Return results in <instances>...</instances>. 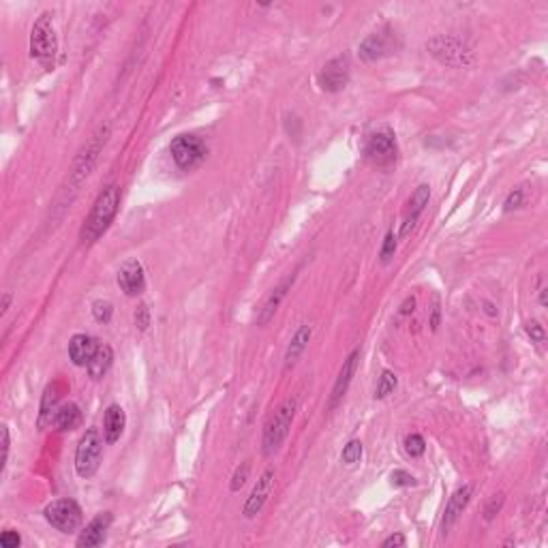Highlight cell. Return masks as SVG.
<instances>
[{
	"label": "cell",
	"instance_id": "obj_1",
	"mask_svg": "<svg viewBox=\"0 0 548 548\" xmlns=\"http://www.w3.org/2000/svg\"><path fill=\"white\" fill-rule=\"evenodd\" d=\"M118 206H120V189L116 184H112L97 197L90 214L86 216L84 227H82V240L84 242L99 240L112 225V221L118 212Z\"/></svg>",
	"mask_w": 548,
	"mask_h": 548
},
{
	"label": "cell",
	"instance_id": "obj_2",
	"mask_svg": "<svg viewBox=\"0 0 548 548\" xmlns=\"http://www.w3.org/2000/svg\"><path fill=\"white\" fill-rule=\"evenodd\" d=\"M296 409H298V401L288 399L277 411H274V416L268 420V424L263 428V439H261V446H263L261 450H263L265 456H272L288 439L294 416H296Z\"/></svg>",
	"mask_w": 548,
	"mask_h": 548
},
{
	"label": "cell",
	"instance_id": "obj_3",
	"mask_svg": "<svg viewBox=\"0 0 548 548\" xmlns=\"http://www.w3.org/2000/svg\"><path fill=\"white\" fill-rule=\"evenodd\" d=\"M56 52H58V39H56V28H54L52 16L41 14L31 33V54L46 69H52Z\"/></svg>",
	"mask_w": 548,
	"mask_h": 548
},
{
	"label": "cell",
	"instance_id": "obj_4",
	"mask_svg": "<svg viewBox=\"0 0 548 548\" xmlns=\"http://www.w3.org/2000/svg\"><path fill=\"white\" fill-rule=\"evenodd\" d=\"M426 50L431 52L433 58H437L441 65L446 67H469L473 65V52L471 48L458 39V37H452V35H439L435 39L428 41Z\"/></svg>",
	"mask_w": 548,
	"mask_h": 548
},
{
	"label": "cell",
	"instance_id": "obj_5",
	"mask_svg": "<svg viewBox=\"0 0 548 548\" xmlns=\"http://www.w3.org/2000/svg\"><path fill=\"white\" fill-rule=\"evenodd\" d=\"M399 146L396 135L390 127H377L373 129L364 139V157L377 167H388L396 161Z\"/></svg>",
	"mask_w": 548,
	"mask_h": 548
},
{
	"label": "cell",
	"instance_id": "obj_6",
	"mask_svg": "<svg viewBox=\"0 0 548 548\" xmlns=\"http://www.w3.org/2000/svg\"><path fill=\"white\" fill-rule=\"evenodd\" d=\"M101 454H103V439L97 428H88L84 437L78 443L75 450V471L80 478L88 480L99 471L101 465Z\"/></svg>",
	"mask_w": 548,
	"mask_h": 548
},
{
	"label": "cell",
	"instance_id": "obj_7",
	"mask_svg": "<svg viewBox=\"0 0 548 548\" xmlns=\"http://www.w3.org/2000/svg\"><path fill=\"white\" fill-rule=\"evenodd\" d=\"M46 520L60 533H75L84 520V512L75 499H56L46 510Z\"/></svg>",
	"mask_w": 548,
	"mask_h": 548
},
{
	"label": "cell",
	"instance_id": "obj_8",
	"mask_svg": "<svg viewBox=\"0 0 548 548\" xmlns=\"http://www.w3.org/2000/svg\"><path fill=\"white\" fill-rule=\"evenodd\" d=\"M169 154H172L174 163L180 169L191 172V169H195L206 159L208 148H206V144L197 135H178L169 144Z\"/></svg>",
	"mask_w": 548,
	"mask_h": 548
},
{
	"label": "cell",
	"instance_id": "obj_9",
	"mask_svg": "<svg viewBox=\"0 0 548 548\" xmlns=\"http://www.w3.org/2000/svg\"><path fill=\"white\" fill-rule=\"evenodd\" d=\"M349 73H352V63H349V56L343 54L324 65L317 82L326 93H341L349 84Z\"/></svg>",
	"mask_w": 548,
	"mask_h": 548
},
{
	"label": "cell",
	"instance_id": "obj_10",
	"mask_svg": "<svg viewBox=\"0 0 548 548\" xmlns=\"http://www.w3.org/2000/svg\"><path fill=\"white\" fill-rule=\"evenodd\" d=\"M396 48V37H394V31L392 28H381V31H375L371 33L362 43H360V58L364 63H373V60H379L384 56H388L392 50Z\"/></svg>",
	"mask_w": 548,
	"mask_h": 548
},
{
	"label": "cell",
	"instance_id": "obj_11",
	"mask_svg": "<svg viewBox=\"0 0 548 548\" xmlns=\"http://www.w3.org/2000/svg\"><path fill=\"white\" fill-rule=\"evenodd\" d=\"M107 133H110L107 127H105V129H99V133L93 135V139L88 142V146H86V148L82 150V154L78 157L75 167H73V174H71V180H73L75 184H80L84 178L90 176V172H93V167H95V163H97V159H99V152L103 150V146H105V142H107Z\"/></svg>",
	"mask_w": 548,
	"mask_h": 548
},
{
	"label": "cell",
	"instance_id": "obj_12",
	"mask_svg": "<svg viewBox=\"0 0 548 548\" xmlns=\"http://www.w3.org/2000/svg\"><path fill=\"white\" fill-rule=\"evenodd\" d=\"M118 288L127 296H139L146 290V274L144 265L137 259H129L118 270Z\"/></svg>",
	"mask_w": 548,
	"mask_h": 548
},
{
	"label": "cell",
	"instance_id": "obj_13",
	"mask_svg": "<svg viewBox=\"0 0 548 548\" xmlns=\"http://www.w3.org/2000/svg\"><path fill=\"white\" fill-rule=\"evenodd\" d=\"M428 199H431V186L428 184H420L411 199L407 201V210H405V218H403V225H401V238H407L409 231L416 227L420 214L424 212V208L428 206Z\"/></svg>",
	"mask_w": 548,
	"mask_h": 548
},
{
	"label": "cell",
	"instance_id": "obj_14",
	"mask_svg": "<svg viewBox=\"0 0 548 548\" xmlns=\"http://www.w3.org/2000/svg\"><path fill=\"white\" fill-rule=\"evenodd\" d=\"M272 486H274V471H272V469H265V471L259 475V480H257V484H255V488H253V492H251V497L246 499V505H244V510H242L246 518H253V516L259 514V510L263 507V503L268 501V497H270V492H272Z\"/></svg>",
	"mask_w": 548,
	"mask_h": 548
},
{
	"label": "cell",
	"instance_id": "obj_15",
	"mask_svg": "<svg viewBox=\"0 0 548 548\" xmlns=\"http://www.w3.org/2000/svg\"><path fill=\"white\" fill-rule=\"evenodd\" d=\"M99 341L90 334H75L69 343V358L75 367H88L99 349Z\"/></svg>",
	"mask_w": 548,
	"mask_h": 548
},
{
	"label": "cell",
	"instance_id": "obj_16",
	"mask_svg": "<svg viewBox=\"0 0 548 548\" xmlns=\"http://www.w3.org/2000/svg\"><path fill=\"white\" fill-rule=\"evenodd\" d=\"M112 525V514L110 512H103V514H99L97 518H93L88 525H86V529L80 533V537H78V546L80 548H88V546H101L103 542H105V531H107V527Z\"/></svg>",
	"mask_w": 548,
	"mask_h": 548
},
{
	"label": "cell",
	"instance_id": "obj_17",
	"mask_svg": "<svg viewBox=\"0 0 548 548\" xmlns=\"http://www.w3.org/2000/svg\"><path fill=\"white\" fill-rule=\"evenodd\" d=\"M471 495H473V486H471V484H465V486H460V488L450 497V501H448V505H446V512H443V522H441L443 533H448V531L452 529V525L458 520V516H460L463 510L467 507Z\"/></svg>",
	"mask_w": 548,
	"mask_h": 548
},
{
	"label": "cell",
	"instance_id": "obj_18",
	"mask_svg": "<svg viewBox=\"0 0 548 548\" xmlns=\"http://www.w3.org/2000/svg\"><path fill=\"white\" fill-rule=\"evenodd\" d=\"M358 358H360V349H354V352L347 356V360L343 362V369H341V373H339V377H337V381H334V388H332L330 409L337 407L339 401L345 396V392H347V388H349V384H352V377H354V373H356Z\"/></svg>",
	"mask_w": 548,
	"mask_h": 548
},
{
	"label": "cell",
	"instance_id": "obj_19",
	"mask_svg": "<svg viewBox=\"0 0 548 548\" xmlns=\"http://www.w3.org/2000/svg\"><path fill=\"white\" fill-rule=\"evenodd\" d=\"M125 426H127V416H125V409L120 405H110L107 411H105V418H103V437H105V443H116L122 433H125Z\"/></svg>",
	"mask_w": 548,
	"mask_h": 548
},
{
	"label": "cell",
	"instance_id": "obj_20",
	"mask_svg": "<svg viewBox=\"0 0 548 548\" xmlns=\"http://www.w3.org/2000/svg\"><path fill=\"white\" fill-rule=\"evenodd\" d=\"M294 274L290 279H285L279 288H274L272 290V294L268 296V300L263 302V309H261V313H259V317H257V324L259 326H268L270 324V320L274 317V313L279 311V307H281V302H283V298L288 296V290L294 285Z\"/></svg>",
	"mask_w": 548,
	"mask_h": 548
},
{
	"label": "cell",
	"instance_id": "obj_21",
	"mask_svg": "<svg viewBox=\"0 0 548 548\" xmlns=\"http://www.w3.org/2000/svg\"><path fill=\"white\" fill-rule=\"evenodd\" d=\"M58 386L52 384L48 386L46 394H43V401H41V413H39V431H46L48 424H54V416L58 411Z\"/></svg>",
	"mask_w": 548,
	"mask_h": 548
},
{
	"label": "cell",
	"instance_id": "obj_22",
	"mask_svg": "<svg viewBox=\"0 0 548 548\" xmlns=\"http://www.w3.org/2000/svg\"><path fill=\"white\" fill-rule=\"evenodd\" d=\"M311 334H313V328L311 326H300L298 328V332L294 334V339L290 341V347H288V352H285V367H292L302 354H305V349H307V345H309V341H311Z\"/></svg>",
	"mask_w": 548,
	"mask_h": 548
},
{
	"label": "cell",
	"instance_id": "obj_23",
	"mask_svg": "<svg viewBox=\"0 0 548 548\" xmlns=\"http://www.w3.org/2000/svg\"><path fill=\"white\" fill-rule=\"evenodd\" d=\"M112 362H114V352H112V347L105 345V343H101L99 349H97V354H95V358H93L90 364L86 367V369H88V375H90L93 379L105 377L107 371H110V367H112Z\"/></svg>",
	"mask_w": 548,
	"mask_h": 548
},
{
	"label": "cell",
	"instance_id": "obj_24",
	"mask_svg": "<svg viewBox=\"0 0 548 548\" xmlns=\"http://www.w3.org/2000/svg\"><path fill=\"white\" fill-rule=\"evenodd\" d=\"M82 424V411L75 403H67L63 407H58L56 416H54V426L58 431H73Z\"/></svg>",
	"mask_w": 548,
	"mask_h": 548
},
{
	"label": "cell",
	"instance_id": "obj_25",
	"mask_svg": "<svg viewBox=\"0 0 548 548\" xmlns=\"http://www.w3.org/2000/svg\"><path fill=\"white\" fill-rule=\"evenodd\" d=\"M396 375L392 371H384L381 377H379V384H377V390H375V399H386L388 394H392L396 390Z\"/></svg>",
	"mask_w": 548,
	"mask_h": 548
},
{
	"label": "cell",
	"instance_id": "obj_26",
	"mask_svg": "<svg viewBox=\"0 0 548 548\" xmlns=\"http://www.w3.org/2000/svg\"><path fill=\"white\" fill-rule=\"evenodd\" d=\"M424 450H426V443H424V437H422V435L411 433V435H407V437H405V452H407L411 458L422 456V454H424Z\"/></svg>",
	"mask_w": 548,
	"mask_h": 548
},
{
	"label": "cell",
	"instance_id": "obj_27",
	"mask_svg": "<svg viewBox=\"0 0 548 548\" xmlns=\"http://www.w3.org/2000/svg\"><path fill=\"white\" fill-rule=\"evenodd\" d=\"M360 458H362V443H360L358 439H352V441L343 448L341 460H343L345 465H356V463H360Z\"/></svg>",
	"mask_w": 548,
	"mask_h": 548
},
{
	"label": "cell",
	"instance_id": "obj_28",
	"mask_svg": "<svg viewBox=\"0 0 548 548\" xmlns=\"http://www.w3.org/2000/svg\"><path fill=\"white\" fill-rule=\"evenodd\" d=\"M112 313H114V307H112V302H107V300H97V302L93 305V315H95V320H97L99 324H107V322L112 320Z\"/></svg>",
	"mask_w": 548,
	"mask_h": 548
},
{
	"label": "cell",
	"instance_id": "obj_29",
	"mask_svg": "<svg viewBox=\"0 0 548 548\" xmlns=\"http://www.w3.org/2000/svg\"><path fill=\"white\" fill-rule=\"evenodd\" d=\"M394 253H396V236H394V231L390 229V231L386 233V240H384V246H381V261L388 263V261L394 257Z\"/></svg>",
	"mask_w": 548,
	"mask_h": 548
},
{
	"label": "cell",
	"instance_id": "obj_30",
	"mask_svg": "<svg viewBox=\"0 0 548 548\" xmlns=\"http://www.w3.org/2000/svg\"><path fill=\"white\" fill-rule=\"evenodd\" d=\"M248 471H251V460H244V463L236 469L233 480H231V490H233V492L244 486V482H246V478H248Z\"/></svg>",
	"mask_w": 548,
	"mask_h": 548
},
{
	"label": "cell",
	"instance_id": "obj_31",
	"mask_svg": "<svg viewBox=\"0 0 548 548\" xmlns=\"http://www.w3.org/2000/svg\"><path fill=\"white\" fill-rule=\"evenodd\" d=\"M522 197H525L522 189H514V191L507 195V199H505V204H503V210H505V212H512V210L520 208V204H522Z\"/></svg>",
	"mask_w": 548,
	"mask_h": 548
},
{
	"label": "cell",
	"instance_id": "obj_32",
	"mask_svg": "<svg viewBox=\"0 0 548 548\" xmlns=\"http://www.w3.org/2000/svg\"><path fill=\"white\" fill-rule=\"evenodd\" d=\"M392 484L394 486H416V478L403 469H396V471H392Z\"/></svg>",
	"mask_w": 548,
	"mask_h": 548
},
{
	"label": "cell",
	"instance_id": "obj_33",
	"mask_svg": "<svg viewBox=\"0 0 548 548\" xmlns=\"http://www.w3.org/2000/svg\"><path fill=\"white\" fill-rule=\"evenodd\" d=\"M501 505H503V495H495V497L486 503V507H484V518H486V520H492V518L497 516V512L501 510Z\"/></svg>",
	"mask_w": 548,
	"mask_h": 548
},
{
	"label": "cell",
	"instance_id": "obj_34",
	"mask_svg": "<svg viewBox=\"0 0 548 548\" xmlns=\"http://www.w3.org/2000/svg\"><path fill=\"white\" fill-rule=\"evenodd\" d=\"M525 332H527L529 339L535 341V343H544V339H546V332H544V328H542L537 322H529V324L525 326Z\"/></svg>",
	"mask_w": 548,
	"mask_h": 548
},
{
	"label": "cell",
	"instance_id": "obj_35",
	"mask_svg": "<svg viewBox=\"0 0 548 548\" xmlns=\"http://www.w3.org/2000/svg\"><path fill=\"white\" fill-rule=\"evenodd\" d=\"M0 544H3V548H18L22 544V537L18 535V531H5L3 535H0Z\"/></svg>",
	"mask_w": 548,
	"mask_h": 548
},
{
	"label": "cell",
	"instance_id": "obj_36",
	"mask_svg": "<svg viewBox=\"0 0 548 548\" xmlns=\"http://www.w3.org/2000/svg\"><path fill=\"white\" fill-rule=\"evenodd\" d=\"M135 324L139 330H146L150 326V313H148V307L146 305H139L137 311H135Z\"/></svg>",
	"mask_w": 548,
	"mask_h": 548
},
{
	"label": "cell",
	"instance_id": "obj_37",
	"mask_svg": "<svg viewBox=\"0 0 548 548\" xmlns=\"http://www.w3.org/2000/svg\"><path fill=\"white\" fill-rule=\"evenodd\" d=\"M0 435H3V469H5L7 458H9V428H7V424L0 426Z\"/></svg>",
	"mask_w": 548,
	"mask_h": 548
},
{
	"label": "cell",
	"instance_id": "obj_38",
	"mask_svg": "<svg viewBox=\"0 0 548 548\" xmlns=\"http://www.w3.org/2000/svg\"><path fill=\"white\" fill-rule=\"evenodd\" d=\"M384 548H390V546H405V537L401 535V533H396V535H390L388 539H384V544H381Z\"/></svg>",
	"mask_w": 548,
	"mask_h": 548
},
{
	"label": "cell",
	"instance_id": "obj_39",
	"mask_svg": "<svg viewBox=\"0 0 548 548\" xmlns=\"http://www.w3.org/2000/svg\"><path fill=\"white\" fill-rule=\"evenodd\" d=\"M439 302L435 300V307H433V317H431V330H437V326H439Z\"/></svg>",
	"mask_w": 548,
	"mask_h": 548
},
{
	"label": "cell",
	"instance_id": "obj_40",
	"mask_svg": "<svg viewBox=\"0 0 548 548\" xmlns=\"http://www.w3.org/2000/svg\"><path fill=\"white\" fill-rule=\"evenodd\" d=\"M413 305H416V298H407L405 305L401 307V315H409L413 311Z\"/></svg>",
	"mask_w": 548,
	"mask_h": 548
},
{
	"label": "cell",
	"instance_id": "obj_41",
	"mask_svg": "<svg viewBox=\"0 0 548 548\" xmlns=\"http://www.w3.org/2000/svg\"><path fill=\"white\" fill-rule=\"evenodd\" d=\"M9 302H11V294H5V296H3V313H7Z\"/></svg>",
	"mask_w": 548,
	"mask_h": 548
},
{
	"label": "cell",
	"instance_id": "obj_42",
	"mask_svg": "<svg viewBox=\"0 0 548 548\" xmlns=\"http://www.w3.org/2000/svg\"><path fill=\"white\" fill-rule=\"evenodd\" d=\"M539 305H542V307H546V290H542V292H539Z\"/></svg>",
	"mask_w": 548,
	"mask_h": 548
}]
</instances>
